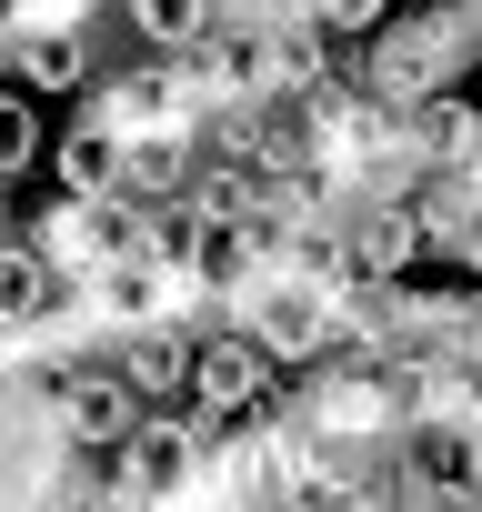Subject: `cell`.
I'll list each match as a JSON object with an SVG mask.
<instances>
[{
  "label": "cell",
  "instance_id": "cell-1",
  "mask_svg": "<svg viewBox=\"0 0 482 512\" xmlns=\"http://www.w3.org/2000/svg\"><path fill=\"white\" fill-rule=\"evenodd\" d=\"M472 51H482V0H452V11H422V0H392V11L352 41V61H362V91L372 101H422V91H442V81H462L472 71Z\"/></svg>",
  "mask_w": 482,
  "mask_h": 512
},
{
  "label": "cell",
  "instance_id": "cell-2",
  "mask_svg": "<svg viewBox=\"0 0 482 512\" xmlns=\"http://www.w3.org/2000/svg\"><path fill=\"white\" fill-rule=\"evenodd\" d=\"M211 442H221V422H211L201 402H151V412L121 432V502H151V512L201 502Z\"/></svg>",
  "mask_w": 482,
  "mask_h": 512
},
{
  "label": "cell",
  "instance_id": "cell-3",
  "mask_svg": "<svg viewBox=\"0 0 482 512\" xmlns=\"http://www.w3.org/2000/svg\"><path fill=\"white\" fill-rule=\"evenodd\" d=\"M81 111H91L111 141H141V131H201V121H211V101L181 81L171 51H141V61H121V71H91Z\"/></svg>",
  "mask_w": 482,
  "mask_h": 512
},
{
  "label": "cell",
  "instance_id": "cell-4",
  "mask_svg": "<svg viewBox=\"0 0 482 512\" xmlns=\"http://www.w3.org/2000/svg\"><path fill=\"white\" fill-rule=\"evenodd\" d=\"M221 322H241L282 372H302L322 342H332V282H302V272H262L252 292H231V312Z\"/></svg>",
  "mask_w": 482,
  "mask_h": 512
},
{
  "label": "cell",
  "instance_id": "cell-5",
  "mask_svg": "<svg viewBox=\"0 0 482 512\" xmlns=\"http://www.w3.org/2000/svg\"><path fill=\"white\" fill-rule=\"evenodd\" d=\"M272 382H282V362L241 332V322H201V332H191V382H181V402H201L211 422H241Z\"/></svg>",
  "mask_w": 482,
  "mask_h": 512
},
{
  "label": "cell",
  "instance_id": "cell-6",
  "mask_svg": "<svg viewBox=\"0 0 482 512\" xmlns=\"http://www.w3.org/2000/svg\"><path fill=\"white\" fill-rule=\"evenodd\" d=\"M342 272H352V282H402V272H422L412 191H362V201H342Z\"/></svg>",
  "mask_w": 482,
  "mask_h": 512
},
{
  "label": "cell",
  "instance_id": "cell-7",
  "mask_svg": "<svg viewBox=\"0 0 482 512\" xmlns=\"http://www.w3.org/2000/svg\"><path fill=\"white\" fill-rule=\"evenodd\" d=\"M171 61H181V81H191L211 111H241V101L272 91V51H262V31H241V21H211V31L181 41Z\"/></svg>",
  "mask_w": 482,
  "mask_h": 512
},
{
  "label": "cell",
  "instance_id": "cell-8",
  "mask_svg": "<svg viewBox=\"0 0 482 512\" xmlns=\"http://www.w3.org/2000/svg\"><path fill=\"white\" fill-rule=\"evenodd\" d=\"M101 362L141 392V412H151V402H181V382H191V322H131V332H101Z\"/></svg>",
  "mask_w": 482,
  "mask_h": 512
},
{
  "label": "cell",
  "instance_id": "cell-9",
  "mask_svg": "<svg viewBox=\"0 0 482 512\" xmlns=\"http://www.w3.org/2000/svg\"><path fill=\"white\" fill-rule=\"evenodd\" d=\"M101 71V31H11V81L31 101H81Z\"/></svg>",
  "mask_w": 482,
  "mask_h": 512
},
{
  "label": "cell",
  "instance_id": "cell-10",
  "mask_svg": "<svg viewBox=\"0 0 482 512\" xmlns=\"http://www.w3.org/2000/svg\"><path fill=\"white\" fill-rule=\"evenodd\" d=\"M191 161H201V131H141V141H121V181L111 191L141 201V211L151 201H181V171Z\"/></svg>",
  "mask_w": 482,
  "mask_h": 512
},
{
  "label": "cell",
  "instance_id": "cell-11",
  "mask_svg": "<svg viewBox=\"0 0 482 512\" xmlns=\"http://www.w3.org/2000/svg\"><path fill=\"white\" fill-rule=\"evenodd\" d=\"M462 151H472V101H462V81L402 101V161H412V171H422V161H462Z\"/></svg>",
  "mask_w": 482,
  "mask_h": 512
},
{
  "label": "cell",
  "instance_id": "cell-12",
  "mask_svg": "<svg viewBox=\"0 0 482 512\" xmlns=\"http://www.w3.org/2000/svg\"><path fill=\"white\" fill-rule=\"evenodd\" d=\"M41 161H51V181H61V191H81V201L121 181V141H111V131L91 121V111H81L71 131H51V151H41Z\"/></svg>",
  "mask_w": 482,
  "mask_h": 512
},
{
  "label": "cell",
  "instance_id": "cell-13",
  "mask_svg": "<svg viewBox=\"0 0 482 512\" xmlns=\"http://www.w3.org/2000/svg\"><path fill=\"white\" fill-rule=\"evenodd\" d=\"M41 151H51V121H41V101H31L21 81H0V191H21V181L41 171Z\"/></svg>",
  "mask_w": 482,
  "mask_h": 512
},
{
  "label": "cell",
  "instance_id": "cell-14",
  "mask_svg": "<svg viewBox=\"0 0 482 512\" xmlns=\"http://www.w3.org/2000/svg\"><path fill=\"white\" fill-rule=\"evenodd\" d=\"M111 11H121V31L141 51H181V41L211 31V0H111Z\"/></svg>",
  "mask_w": 482,
  "mask_h": 512
},
{
  "label": "cell",
  "instance_id": "cell-15",
  "mask_svg": "<svg viewBox=\"0 0 482 512\" xmlns=\"http://www.w3.org/2000/svg\"><path fill=\"white\" fill-rule=\"evenodd\" d=\"M302 11H312L322 31H342V41H362V31H372V21L392 11V0H302Z\"/></svg>",
  "mask_w": 482,
  "mask_h": 512
},
{
  "label": "cell",
  "instance_id": "cell-16",
  "mask_svg": "<svg viewBox=\"0 0 482 512\" xmlns=\"http://www.w3.org/2000/svg\"><path fill=\"white\" fill-rule=\"evenodd\" d=\"M292 11H302V0H211V21H241V31H272Z\"/></svg>",
  "mask_w": 482,
  "mask_h": 512
},
{
  "label": "cell",
  "instance_id": "cell-17",
  "mask_svg": "<svg viewBox=\"0 0 482 512\" xmlns=\"http://www.w3.org/2000/svg\"><path fill=\"white\" fill-rule=\"evenodd\" d=\"M0 81H11V31H0Z\"/></svg>",
  "mask_w": 482,
  "mask_h": 512
},
{
  "label": "cell",
  "instance_id": "cell-18",
  "mask_svg": "<svg viewBox=\"0 0 482 512\" xmlns=\"http://www.w3.org/2000/svg\"><path fill=\"white\" fill-rule=\"evenodd\" d=\"M0 201H11V191H0Z\"/></svg>",
  "mask_w": 482,
  "mask_h": 512
}]
</instances>
